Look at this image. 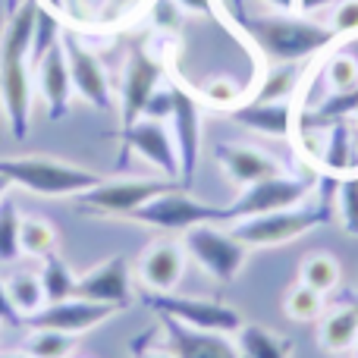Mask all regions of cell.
<instances>
[{
    "label": "cell",
    "mask_w": 358,
    "mask_h": 358,
    "mask_svg": "<svg viewBox=\"0 0 358 358\" xmlns=\"http://www.w3.org/2000/svg\"><path fill=\"white\" fill-rule=\"evenodd\" d=\"M317 343L324 352H349L358 343V305H346V308L334 311L330 317L321 321L317 330Z\"/></svg>",
    "instance_id": "7402d4cb"
},
{
    "label": "cell",
    "mask_w": 358,
    "mask_h": 358,
    "mask_svg": "<svg viewBox=\"0 0 358 358\" xmlns=\"http://www.w3.org/2000/svg\"><path fill=\"white\" fill-rule=\"evenodd\" d=\"M60 22H57L50 13H41L38 10V19H35V35H31V63H38L57 41H60Z\"/></svg>",
    "instance_id": "e575fe53"
},
{
    "label": "cell",
    "mask_w": 358,
    "mask_h": 358,
    "mask_svg": "<svg viewBox=\"0 0 358 358\" xmlns=\"http://www.w3.org/2000/svg\"><path fill=\"white\" fill-rule=\"evenodd\" d=\"M142 358H176L173 352H148V355H142Z\"/></svg>",
    "instance_id": "ee69618b"
},
{
    "label": "cell",
    "mask_w": 358,
    "mask_h": 358,
    "mask_svg": "<svg viewBox=\"0 0 358 358\" xmlns=\"http://www.w3.org/2000/svg\"><path fill=\"white\" fill-rule=\"evenodd\" d=\"M164 317V327L170 334V346L176 358H242L239 346L229 343L223 334H210V330H195L179 324L176 317Z\"/></svg>",
    "instance_id": "d6986e66"
},
{
    "label": "cell",
    "mask_w": 358,
    "mask_h": 358,
    "mask_svg": "<svg viewBox=\"0 0 358 358\" xmlns=\"http://www.w3.org/2000/svg\"><path fill=\"white\" fill-rule=\"evenodd\" d=\"M311 179L305 176H289V173H277L258 179V182L245 185L242 195L236 198L227 208V223L245 220V217H261V214H273V210H286L302 204L311 195Z\"/></svg>",
    "instance_id": "52a82bcc"
},
{
    "label": "cell",
    "mask_w": 358,
    "mask_h": 358,
    "mask_svg": "<svg viewBox=\"0 0 358 358\" xmlns=\"http://www.w3.org/2000/svg\"><path fill=\"white\" fill-rule=\"evenodd\" d=\"M336 214L343 220V229L358 236V173L355 170L340 176V182H336Z\"/></svg>",
    "instance_id": "d6a6232c"
},
{
    "label": "cell",
    "mask_w": 358,
    "mask_h": 358,
    "mask_svg": "<svg viewBox=\"0 0 358 358\" xmlns=\"http://www.w3.org/2000/svg\"><path fill=\"white\" fill-rule=\"evenodd\" d=\"M142 302L155 308L157 315L176 317L179 324L195 330H210V334H236L242 327V315L236 308L214 299H195V296H176V292H142Z\"/></svg>",
    "instance_id": "5b68a950"
},
{
    "label": "cell",
    "mask_w": 358,
    "mask_h": 358,
    "mask_svg": "<svg viewBox=\"0 0 358 358\" xmlns=\"http://www.w3.org/2000/svg\"><path fill=\"white\" fill-rule=\"evenodd\" d=\"M132 148L136 155H142L148 164H155L167 179H179V155L173 145V132L167 129V123L161 120H136L132 126L123 129V151Z\"/></svg>",
    "instance_id": "4fadbf2b"
},
{
    "label": "cell",
    "mask_w": 358,
    "mask_h": 358,
    "mask_svg": "<svg viewBox=\"0 0 358 358\" xmlns=\"http://www.w3.org/2000/svg\"><path fill=\"white\" fill-rule=\"evenodd\" d=\"M0 176L10 179V185H19L25 192L48 195V198L82 195V192L104 182V176L94 173V170L76 167V164L57 161V157H41V155L0 157Z\"/></svg>",
    "instance_id": "3957f363"
},
{
    "label": "cell",
    "mask_w": 358,
    "mask_h": 358,
    "mask_svg": "<svg viewBox=\"0 0 358 358\" xmlns=\"http://www.w3.org/2000/svg\"><path fill=\"white\" fill-rule=\"evenodd\" d=\"M0 324H6V327H22V315L13 308L10 296H6L3 280H0Z\"/></svg>",
    "instance_id": "ab89813d"
},
{
    "label": "cell",
    "mask_w": 358,
    "mask_h": 358,
    "mask_svg": "<svg viewBox=\"0 0 358 358\" xmlns=\"http://www.w3.org/2000/svg\"><path fill=\"white\" fill-rule=\"evenodd\" d=\"M57 227L44 217H22L19 223V248L22 255H31V258H48V255L57 252Z\"/></svg>",
    "instance_id": "4316f807"
},
{
    "label": "cell",
    "mask_w": 358,
    "mask_h": 358,
    "mask_svg": "<svg viewBox=\"0 0 358 358\" xmlns=\"http://www.w3.org/2000/svg\"><path fill=\"white\" fill-rule=\"evenodd\" d=\"M19 223H22V217H19L16 204L10 198H0V261L3 264H10V261H16L22 255V248H19Z\"/></svg>",
    "instance_id": "1f68e13d"
},
{
    "label": "cell",
    "mask_w": 358,
    "mask_h": 358,
    "mask_svg": "<svg viewBox=\"0 0 358 358\" xmlns=\"http://www.w3.org/2000/svg\"><path fill=\"white\" fill-rule=\"evenodd\" d=\"M185 245L173 239L151 242L142 255H138V277H142L145 289L151 292H176V283L185 273Z\"/></svg>",
    "instance_id": "2e32d148"
},
{
    "label": "cell",
    "mask_w": 358,
    "mask_h": 358,
    "mask_svg": "<svg viewBox=\"0 0 358 358\" xmlns=\"http://www.w3.org/2000/svg\"><path fill=\"white\" fill-rule=\"evenodd\" d=\"M173 189H185V185L167 176L117 179V182H107L104 179L101 185L76 195V201H79V210H92V214H104V217H129L132 210L148 204L151 198L164 195V192H173Z\"/></svg>",
    "instance_id": "277c9868"
},
{
    "label": "cell",
    "mask_w": 358,
    "mask_h": 358,
    "mask_svg": "<svg viewBox=\"0 0 358 358\" xmlns=\"http://www.w3.org/2000/svg\"><path fill=\"white\" fill-rule=\"evenodd\" d=\"M327 138H324V148H321V164H324V173L330 176H346L352 173L355 161H352V129L349 123H334L327 126Z\"/></svg>",
    "instance_id": "cb8c5ba5"
},
{
    "label": "cell",
    "mask_w": 358,
    "mask_h": 358,
    "mask_svg": "<svg viewBox=\"0 0 358 358\" xmlns=\"http://www.w3.org/2000/svg\"><path fill=\"white\" fill-rule=\"evenodd\" d=\"M271 6H277L280 13H296V0H267Z\"/></svg>",
    "instance_id": "7bdbcfd3"
},
{
    "label": "cell",
    "mask_w": 358,
    "mask_h": 358,
    "mask_svg": "<svg viewBox=\"0 0 358 358\" xmlns=\"http://www.w3.org/2000/svg\"><path fill=\"white\" fill-rule=\"evenodd\" d=\"M182 245L189 252V258H195L198 267L208 271L220 283H229L245 267V258H248V248L233 233L217 229V223H201V227L185 229Z\"/></svg>",
    "instance_id": "ba28073f"
},
{
    "label": "cell",
    "mask_w": 358,
    "mask_h": 358,
    "mask_svg": "<svg viewBox=\"0 0 358 358\" xmlns=\"http://www.w3.org/2000/svg\"><path fill=\"white\" fill-rule=\"evenodd\" d=\"M334 0H296V13H302V16H308V13L321 10V6H330Z\"/></svg>",
    "instance_id": "b9f144b4"
},
{
    "label": "cell",
    "mask_w": 358,
    "mask_h": 358,
    "mask_svg": "<svg viewBox=\"0 0 358 358\" xmlns=\"http://www.w3.org/2000/svg\"><path fill=\"white\" fill-rule=\"evenodd\" d=\"M126 220H136V223L157 227V229H182L185 233V229L201 227V223H227V208L195 201L185 189H173V192H164V195L151 198L142 208H136Z\"/></svg>",
    "instance_id": "8992f818"
},
{
    "label": "cell",
    "mask_w": 358,
    "mask_h": 358,
    "mask_svg": "<svg viewBox=\"0 0 358 358\" xmlns=\"http://www.w3.org/2000/svg\"><path fill=\"white\" fill-rule=\"evenodd\" d=\"M76 352V336L60 334V330H31L25 343L29 358H69Z\"/></svg>",
    "instance_id": "f1b7e54d"
},
{
    "label": "cell",
    "mask_w": 358,
    "mask_h": 358,
    "mask_svg": "<svg viewBox=\"0 0 358 358\" xmlns=\"http://www.w3.org/2000/svg\"><path fill=\"white\" fill-rule=\"evenodd\" d=\"M239 25L245 35L277 63H299L317 50L330 48L336 41V31L330 25H321L315 19L292 16V13H271V16H245L239 13Z\"/></svg>",
    "instance_id": "7a4b0ae2"
},
{
    "label": "cell",
    "mask_w": 358,
    "mask_h": 358,
    "mask_svg": "<svg viewBox=\"0 0 358 358\" xmlns=\"http://www.w3.org/2000/svg\"><path fill=\"white\" fill-rule=\"evenodd\" d=\"M340 277H343L340 261H336L330 252L305 255L302 267H299V283L315 289V292H321V296H330V292L340 286Z\"/></svg>",
    "instance_id": "d4e9b609"
},
{
    "label": "cell",
    "mask_w": 358,
    "mask_h": 358,
    "mask_svg": "<svg viewBox=\"0 0 358 358\" xmlns=\"http://www.w3.org/2000/svg\"><path fill=\"white\" fill-rule=\"evenodd\" d=\"M330 29L336 35H352V31H358V0H336L334 13H330Z\"/></svg>",
    "instance_id": "8d00e7d4"
},
{
    "label": "cell",
    "mask_w": 358,
    "mask_h": 358,
    "mask_svg": "<svg viewBox=\"0 0 358 358\" xmlns=\"http://www.w3.org/2000/svg\"><path fill=\"white\" fill-rule=\"evenodd\" d=\"M324 299L327 296H321V292H315V289H308V286L299 283L286 292V315L299 324L317 321V317L324 315Z\"/></svg>",
    "instance_id": "4dcf8cb0"
},
{
    "label": "cell",
    "mask_w": 358,
    "mask_h": 358,
    "mask_svg": "<svg viewBox=\"0 0 358 358\" xmlns=\"http://www.w3.org/2000/svg\"><path fill=\"white\" fill-rule=\"evenodd\" d=\"M229 120L252 132H261L267 138H289L296 113H292L289 101H255L252 98L245 104H236L229 110Z\"/></svg>",
    "instance_id": "ffe728a7"
},
{
    "label": "cell",
    "mask_w": 358,
    "mask_h": 358,
    "mask_svg": "<svg viewBox=\"0 0 358 358\" xmlns=\"http://www.w3.org/2000/svg\"><path fill=\"white\" fill-rule=\"evenodd\" d=\"M155 22L161 25V29H179V22H182V10H179L173 0H157L155 3Z\"/></svg>",
    "instance_id": "f35d334b"
},
{
    "label": "cell",
    "mask_w": 358,
    "mask_h": 358,
    "mask_svg": "<svg viewBox=\"0 0 358 358\" xmlns=\"http://www.w3.org/2000/svg\"><path fill=\"white\" fill-rule=\"evenodd\" d=\"M324 79H327L330 92H346L358 85V60L349 54H334L324 66Z\"/></svg>",
    "instance_id": "836d02e7"
},
{
    "label": "cell",
    "mask_w": 358,
    "mask_h": 358,
    "mask_svg": "<svg viewBox=\"0 0 358 358\" xmlns=\"http://www.w3.org/2000/svg\"><path fill=\"white\" fill-rule=\"evenodd\" d=\"M336 182H340V176L324 173V179H321V195H317L315 204H296V208L273 210V214L245 217V220L229 223V233H233L245 248L286 245V242L299 239V236L308 233V229H315V227H321V223L334 220Z\"/></svg>",
    "instance_id": "6da1fadb"
},
{
    "label": "cell",
    "mask_w": 358,
    "mask_h": 358,
    "mask_svg": "<svg viewBox=\"0 0 358 358\" xmlns=\"http://www.w3.org/2000/svg\"><path fill=\"white\" fill-rule=\"evenodd\" d=\"M41 286H44V299L48 302H63V299H73L76 296V273L69 271V264L60 258V255H48L41 267Z\"/></svg>",
    "instance_id": "83f0119b"
},
{
    "label": "cell",
    "mask_w": 358,
    "mask_h": 358,
    "mask_svg": "<svg viewBox=\"0 0 358 358\" xmlns=\"http://www.w3.org/2000/svg\"><path fill=\"white\" fill-rule=\"evenodd\" d=\"M164 69L155 57H148L145 50H136V54L126 60L123 69V129L132 126L136 120H142L145 104L151 101V94L161 88Z\"/></svg>",
    "instance_id": "5bb4252c"
},
{
    "label": "cell",
    "mask_w": 358,
    "mask_h": 358,
    "mask_svg": "<svg viewBox=\"0 0 358 358\" xmlns=\"http://www.w3.org/2000/svg\"><path fill=\"white\" fill-rule=\"evenodd\" d=\"M179 10L195 13V16H210L214 13V0H173Z\"/></svg>",
    "instance_id": "60d3db41"
},
{
    "label": "cell",
    "mask_w": 358,
    "mask_h": 358,
    "mask_svg": "<svg viewBox=\"0 0 358 358\" xmlns=\"http://www.w3.org/2000/svg\"><path fill=\"white\" fill-rule=\"evenodd\" d=\"M296 85H299V66L296 63H280L264 76V85L258 88L255 101H289Z\"/></svg>",
    "instance_id": "f546056e"
},
{
    "label": "cell",
    "mask_w": 358,
    "mask_h": 358,
    "mask_svg": "<svg viewBox=\"0 0 358 358\" xmlns=\"http://www.w3.org/2000/svg\"><path fill=\"white\" fill-rule=\"evenodd\" d=\"M35 82H38V92H41L44 104H48V117L50 120L66 117L69 98H73V79H69L63 41H57L54 48L35 63Z\"/></svg>",
    "instance_id": "ac0fdd59"
},
{
    "label": "cell",
    "mask_w": 358,
    "mask_h": 358,
    "mask_svg": "<svg viewBox=\"0 0 358 358\" xmlns=\"http://www.w3.org/2000/svg\"><path fill=\"white\" fill-rule=\"evenodd\" d=\"M217 155V164L223 167V173L233 185L245 189V185L258 182V179H267V176H277L283 173L280 161L267 151L255 148V145H239V142H220L214 148Z\"/></svg>",
    "instance_id": "e0dca14e"
},
{
    "label": "cell",
    "mask_w": 358,
    "mask_h": 358,
    "mask_svg": "<svg viewBox=\"0 0 358 358\" xmlns=\"http://www.w3.org/2000/svg\"><path fill=\"white\" fill-rule=\"evenodd\" d=\"M60 41H63V54H66L73 92L79 94L85 104H92L94 110H110L113 92H110L107 69H104V63L98 60V54H92V50L79 41V35H73V31H63Z\"/></svg>",
    "instance_id": "8fae6325"
},
{
    "label": "cell",
    "mask_w": 358,
    "mask_h": 358,
    "mask_svg": "<svg viewBox=\"0 0 358 358\" xmlns=\"http://www.w3.org/2000/svg\"><path fill=\"white\" fill-rule=\"evenodd\" d=\"M6 189H10V179H3V176H0V198L6 195Z\"/></svg>",
    "instance_id": "f6af8a7d"
},
{
    "label": "cell",
    "mask_w": 358,
    "mask_h": 358,
    "mask_svg": "<svg viewBox=\"0 0 358 358\" xmlns=\"http://www.w3.org/2000/svg\"><path fill=\"white\" fill-rule=\"evenodd\" d=\"M355 113H358V85L346 88V92H330L324 101L308 107V110L299 117V123H302V132H321V129H327V126L355 117Z\"/></svg>",
    "instance_id": "44dd1931"
},
{
    "label": "cell",
    "mask_w": 358,
    "mask_h": 358,
    "mask_svg": "<svg viewBox=\"0 0 358 358\" xmlns=\"http://www.w3.org/2000/svg\"><path fill=\"white\" fill-rule=\"evenodd\" d=\"M355 120H358V113H355Z\"/></svg>",
    "instance_id": "7dc6e473"
},
{
    "label": "cell",
    "mask_w": 358,
    "mask_h": 358,
    "mask_svg": "<svg viewBox=\"0 0 358 358\" xmlns=\"http://www.w3.org/2000/svg\"><path fill=\"white\" fill-rule=\"evenodd\" d=\"M29 54L0 50V104H3L10 132L22 142L31 123V73Z\"/></svg>",
    "instance_id": "30bf717a"
},
{
    "label": "cell",
    "mask_w": 358,
    "mask_h": 358,
    "mask_svg": "<svg viewBox=\"0 0 358 358\" xmlns=\"http://www.w3.org/2000/svg\"><path fill=\"white\" fill-rule=\"evenodd\" d=\"M355 358H358V352H355Z\"/></svg>",
    "instance_id": "c3c4849f"
},
{
    "label": "cell",
    "mask_w": 358,
    "mask_h": 358,
    "mask_svg": "<svg viewBox=\"0 0 358 358\" xmlns=\"http://www.w3.org/2000/svg\"><path fill=\"white\" fill-rule=\"evenodd\" d=\"M201 94H204V101L208 104H214V107H236L239 104V98H242V88L236 85L233 79H210L208 85L201 88Z\"/></svg>",
    "instance_id": "d590c367"
},
{
    "label": "cell",
    "mask_w": 358,
    "mask_h": 358,
    "mask_svg": "<svg viewBox=\"0 0 358 358\" xmlns=\"http://www.w3.org/2000/svg\"><path fill=\"white\" fill-rule=\"evenodd\" d=\"M236 334H239L236 346H239L242 358H289L292 352V343L286 336H277L261 324H242Z\"/></svg>",
    "instance_id": "603a6c76"
},
{
    "label": "cell",
    "mask_w": 358,
    "mask_h": 358,
    "mask_svg": "<svg viewBox=\"0 0 358 358\" xmlns=\"http://www.w3.org/2000/svg\"><path fill=\"white\" fill-rule=\"evenodd\" d=\"M0 358H29V355H0Z\"/></svg>",
    "instance_id": "bcb514c9"
},
{
    "label": "cell",
    "mask_w": 358,
    "mask_h": 358,
    "mask_svg": "<svg viewBox=\"0 0 358 358\" xmlns=\"http://www.w3.org/2000/svg\"><path fill=\"white\" fill-rule=\"evenodd\" d=\"M173 94V110H170V123H173V145L179 155V182L189 189L198 170V157H201V107L198 98L185 85L173 82L170 85Z\"/></svg>",
    "instance_id": "9c48e42d"
},
{
    "label": "cell",
    "mask_w": 358,
    "mask_h": 358,
    "mask_svg": "<svg viewBox=\"0 0 358 358\" xmlns=\"http://www.w3.org/2000/svg\"><path fill=\"white\" fill-rule=\"evenodd\" d=\"M170 110H173V94H170V88H157V92L151 94V101L145 104V113H142V117L167 123V120H170Z\"/></svg>",
    "instance_id": "74e56055"
},
{
    "label": "cell",
    "mask_w": 358,
    "mask_h": 358,
    "mask_svg": "<svg viewBox=\"0 0 358 358\" xmlns=\"http://www.w3.org/2000/svg\"><path fill=\"white\" fill-rule=\"evenodd\" d=\"M117 305H104V302H88V299H63V302H48L41 311L25 317L22 327L29 330H60V334H85V330L104 324L107 317L117 315Z\"/></svg>",
    "instance_id": "7c38bea8"
},
{
    "label": "cell",
    "mask_w": 358,
    "mask_h": 358,
    "mask_svg": "<svg viewBox=\"0 0 358 358\" xmlns=\"http://www.w3.org/2000/svg\"><path fill=\"white\" fill-rule=\"evenodd\" d=\"M76 296L88 299V302H104V305H117L123 308L132 299L129 292V261L126 255H113L104 264L92 267L88 273H82L76 280Z\"/></svg>",
    "instance_id": "9a60e30c"
},
{
    "label": "cell",
    "mask_w": 358,
    "mask_h": 358,
    "mask_svg": "<svg viewBox=\"0 0 358 358\" xmlns=\"http://www.w3.org/2000/svg\"><path fill=\"white\" fill-rule=\"evenodd\" d=\"M6 286V296H10L13 308L22 315V324L29 315H35V311H41L44 305H48V299H44V286H41V277L31 271H16L10 273V277L3 280Z\"/></svg>",
    "instance_id": "484cf974"
}]
</instances>
